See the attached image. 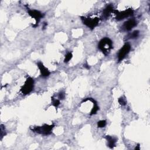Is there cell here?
Wrapping results in <instances>:
<instances>
[{
	"instance_id": "cell-1",
	"label": "cell",
	"mask_w": 150,
	"mask_h": 150,
	"mask_svg": "<svg viewBox=\"0 0 150 150\" xmlns=\"http://www.w3.org/2000/svg\"><path fill=\"white\" fill-rule=\"evenodd\" d=\"M98 48L105 56H107L110 53L111 50L113 49L112 41L108 38H104L99 41Z\"/></svg>"
},
{
	"instance_id": "cell-2",
	"label": "cell",
	"mask_w": 150,
	"mask_h": 150,
	"mask_svg": "<svg viewBox=\"0 0 150 150\" xmlns=\"http://www.w3.org/2000/svg\"><path fill=\"white\" fill-rule=\"evenodd\" d=\"M54 125L53 124L51 125L45 124L42 126H36V127H31L30 129L34 132H36L39 134H42L44 135H47L52 133V131L54 128Z\"/></svg>"
},
{
	"instance_id": "cell-3",
	"label": "cell",
	"mask_w": 150,
	"mask_h": 150,
	"mask_svg": "<svg viewBox=\"0 0 150 150\" xmlns=\"http://www.w3.org/2000/svg\"><path fill=\"white\" fill-rule=\"evenodd\" d=\"M33 88H34V80L32 77H28L26 79L24 83V84L22 86L21 88V92L23 95H27L29 94L33 90Z\"/></svg>"
},
{
	"instance_id": "cell-4",
	"label": "cell",
	"mask_w": 150,
	"mask_h": 150,
	"mask_svg": "<svg viewBox=\"0 0 150 150\" xmlns=\"http://www.w3.org/2000/svg\"><path fill=\"white\" fill-rule=\"evenodd\" d=\"M80 18L84 25H86L90 29H94L98 25L100 21V18L96 17L94 18H86L84 16H80Z\"/></svg>"
},
{
	"instance_id": "cell-5",
	"label": "cell",
	"mask_w": 150,
	"mask_h": 150,
	"mask_svg": "<svg viewBox=\"0 0 150 150\" xmlns=\"http://www.w3.org/2000/svg\"><path fill=\"white\" fill-rule=\"evenodd\" d=\"M113 13H114L116 15V17H115L116 20L121 21V20L124 19L125 18H127L129 16L133 15L134 11L131 8H128L124 11H120V12L117 10L114 9Z\"/></svg>"
},
{
	"instance_id": "cell-6",
	"label": "cell",
	"mask_w": 150,
	"mask_h": 150,
	"mask_svg": "<svg viewBox=\"0 0 150 150\" xmlns=\"http://www.w3.org/2000/svg\"><path fill=\"white\" fill-rule=\"evenodd\" d=\"M27 12L29 15L31 16L32 18H34L36 21V23L35 25H33V27L35 28L37 26H38V23L40 20L44 16V14L36 9H30L28 8H27Z\"/></svg>"
},
{
	"instance_id": "cell-7",
	"label": "cell",
	"mask_w": 150,
	"mask_h": 150,
	"mask_svg": "<svg viewBox=\"0 0 150 150\" xmlns=\"http://www.w3.org/2000/svg\"><path fill=\"white\" fill-rule=\"evenodd\" d=\"M131 49V46L129 43H126L123 45V46L118 51V53L117 54L118 62L122 61L126 57V56L130 52Z\"/></svg>"
},
{
	"instance_id": "cell-8",
	"label": "cell",
	"mask_w": 150,
	"mask_h": 150,
	"mask_svg": "<svg viewBox=\"0 0 150 150\" xmlns=\"http://www.w3.org/2000/svg\"><path fill=\"white\" fill-rule=\"evenodd\" d=\"M137 25V21L134 18H132L125 21L122 27L124 30L129 31V30H131L134 27H135Z\"/></svg>"
},
{
	"instance_id": "cell-9",
	"label": "cell",
	"mask_w": 150,
	"mask_h": 150,
	"mask_svg": "<svg viewBox=\"0 0 150 150\" xmlns=\"http://www.w3.org/2000/svg\"><path fill=\"white\" fill-rule=\"evenodd\" d=\"M37 66L40 70V74L42 77H47L50 75V71L48 70V69H47L45 66L44 64H43L42 62H39L37 63Z\"/></svg>"
},
{
	"instance_id": "cell-10",
	"label": "cell",
	"mask_w": 150,
	"mask_h": 150,
	"mask_svg": "<svg viewBox=\"0 0 150 150\" xmlns=\"http://www.w3.org/2000/svg\"><path fill=\"white\" fill-rule=\"evenodd\" d=\"M91 101L93 103V107L92 108L91 111H90V115H94V114H96L97 113V112L98 111V110H99V107L97 104V101L93 98H86L85 99H84L82 101H81V103H83V102H86L87 101Z\"/></svg>"
},
{
	"instance_id": "cell-11",
	"label": "cell",
	"mask_w": 150,
	"mask_h": 150,
	"mask_svg": "<svg viewBox=\"0 0 150 150\" xmlns=\"http://www.w3.org/2000/svg\"><path fill=\"white\" fill-rule=\"evenodd\" d=\"M114 6L112 4H110L108 5H107L103 11V18L104 19H107L110 15L114 12Z\"/></svg>"
},
{
	"instance_id": "cell-12",
	"label": "cell",
	"mask_w": 150,
	"mask_h": 150,
	"mask_svg": "<svg viewBox=\"0 0 150 150\" xmlns=\"http://www.w3.org/2000/svg\"><path fill=\"white\" fill-rule=\"evenodd\" d=\"M105 138L107 141V145L110 148L112 149L115 146V144L117 141V139L115 137L110 135H105Z\"/></svg>"
},
{
	"instance_id": "cell-13",
	"label": "cell",
	"mask_w": 150,
	"mask_h": 150,
	"mask_svg": "<svg viewBox=\"0 0 150 150\" xmlns=\"http://www.w3.org/2000/svg\"><path fill=\"white\" fill-rule=\"evenodd\" d=\"M139 30H134L133 31L132 33H130L127 36V38L128 39H135V38H137L139 36Z\"/></svg>"
},
{
	"instance_id": "cell-14",
	"label": "cell",
	"mask_w": 150,
	"mask_h": 150,
	"mask_svg": "<svg viewBox=\"0 0 150 150\" xmlns=\"http://www.w3.org/2000/svg\"><path fill=\"white\" fill-rule=\"evenodd\" d=\"M51 101H52V104L55 107V108H57L59 107V105L60 104V101L59 99L55 98L54 97H51Z\"/></svg>"
},
{
	"instance_id": "cell-15",
	"label": "cell",
	"mask_w": 150,
	"mask_h": 150,
	"mask_svg": "<svg viewBox=\"0 0 150 150\" xmlns=\"http://www.w3.org/2000/svg\"><path fill=\"white\" fill-rule=\"evenodd\" d=\"M73 57V54L71 52H68L66 55H65V57L64 59V63H67L69 62L72 58Z\"/></svg>"
},
{
	"instance_id": "cell-16",
	"label": "cell",
	"mask_w": 150,
	"mask_h": 150,
	"mask_svg": "<svg viewBox=\"0 0 150 150\" xmlns=\"http://www.w3.org/2000/svg\"><path fill=\"white\" fill-rule=\"evenodd\" d=\"M106 124L107 122L105 120H100L97 122V127L98 128H103L106 125Z\"/></svg>"
},
{
	"instance_id": "cell-17",
	"label": "cell",
	"mask_w": 150,
	"mask_h": 150,
	"mask_svg": "<svg viewBox=\"0 0 150 150\" xmlns=\"http://www.w3.org/2000/svg\"><path fill=\"white\" fill-rule=\"evenodd\" d=\"M6 131L5 129V127L3 125H1V139H2L3 137L6 135Z\"/></svg>"
},
{
	"instance_id": "cell-18",
	"label": "cell",
	"mask_w": 150,
	"mask_h": 150,
	"mask_svg": "<svg viewBox=\"0 0 150 150\" xmlns=\"http://www.w3.org/2000/svg\"><path fill=\"white\" fill-rule=\"evenodd\" d=\"M118 101V103H120V104L121 105H125L127 104V101H126L125 99L122 97L119 98Z\"/></svg>"
},
{
	"instance_id": "cell-19",
	"label": "cell",
	"mask_w": 150,
	"mask_h": 150,
	"mask_svg": "<svg viewBox=\"0 0 150 150\" xmlns=\"http://www.w3.org/2000/svg\"><path fill=\"white\" fill-rule=\"evenodd\" d=\"M65 97V93L63 91H60L58 95V98L59 100H63Z\"/></svg>"
},
{
	"instance_id": "cell-20",
	"label": "cell",
	"mask_w": 150,
	"mask_h": 150,
	"mask_svg": "<svg viewBox=\"0 0 150 150\" xmlns=\"http://www.w3.org/2000/svg\"><path fill=\"white\" fill-rule=\"evenodd\" d=\"M47 23L46 22H44L43 23V29H45L46 28V27L47 26Z\"/></svg>"
},
{
	"instance_id": "cell-21",
	"label": "cell",
	"mask_w": 150,
	"mask_h": 150,
	"mask_svg": "<svg viewBox=\"0 0 150 150\" xmlns=\"http://www.w3.org/2000/svg\"><path fill=\"white\" fill-rule=\"evenodd\" d=\"M84 67L85 68H86L87 69H90V67H89V66H88L87 64H84Z\"/></svg>"
},
{
	"instance_id": "cell-22",
	"label": "cell",
	"mask_w": 150,
	"mask_h": 150,
	"mask_svg": "<svg viewBox=\"0 0 150 150\" xmlns=\"http://www.w3.org/2000/svg\"><path fill=\"white\" fill-rule=\"evenodd\" d=\"M135 149H139V144L137 145V147H135Z\"/></svg>"
}]
</instances>
